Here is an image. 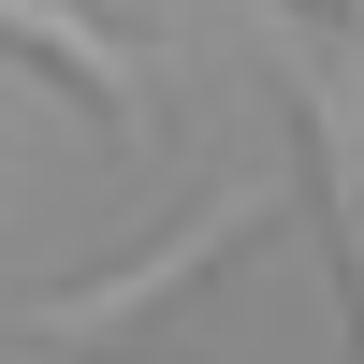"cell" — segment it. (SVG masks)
Instances as JSON below:
<instances>
[{"label":"cell","mask_w":364,"mask_h":364,"mask_svg":"<svg viewBox=\"0 0 364 364\" xmlns=\"http://www.w3.org/2000/svg\"><path fill=\"white\" fill-rule=\"evenodd\" d=\"M262 219H277V175H219V190H204L190 219L161 233V248H132L117 277H87V291H44V306H29V350H15V364H87V350H117L132 321H161L190 277H219V262L248 248Z\"/></svg>","instance_id":"obj_1"},{"label":"cell","mask_w":364,"mask_h":364,"mask_svg":"<svg viewBox=\"0 0 364 364\" xmlns=\"http://www.w3.org/2000/svg\"><path fill=\"white\" fill-rule=\"evenodd\" d=\"M291 102H306V146H321V204H336V262H350V321H364V29L336 44H277Z\"/></svg>","instance_id":"obj_2"},{"label":"cell","mask_w":364,"mask_h":364,"mask_svg":"<svg viewBox=\"0 0 364 364\" xmlns=\"http://www.w3.org/2000/svg\"><path fill=\"white\" fill-rule=\"evenodd\" d=\"M0 44H29L44 73H73L87 102H102V132H132V117H146V58L117 44L87 0H0Z\"/></svg>","instance_id":"obj_3"}]
</instances>
